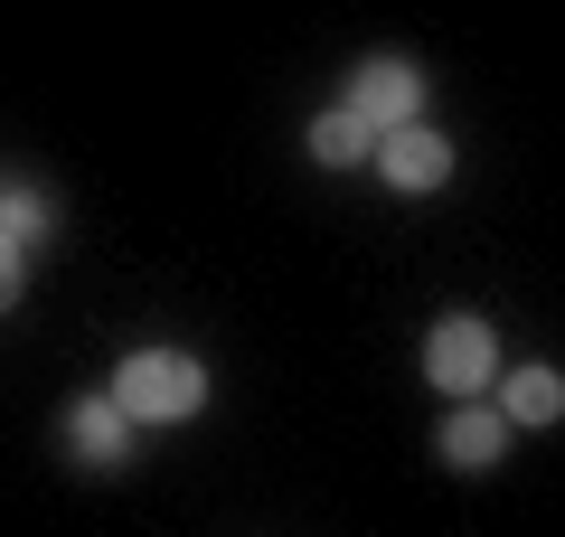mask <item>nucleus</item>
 Listing matches in <instances>:
<instances>
[{
  "mask_svg": "<svg viewBox=\"0 0 565 537\" xmlns=\"http://www.w3.org/2000/svg\"><path fill=\"white\" fill-rule=\"evenodd\" d=\"M114 406L132 424H180V415H199V406H207V368L189 349H132L114 368Z\"/></svg>",
  "mask_w": 565,
  "mask_h": 537,
  "instance_id": "1",
  "label": "nucleus"
},
{
  "mask_svg": "<svg viewBox=\"0 0 565 537\" xmlns=\"http://www.w3.org/2000/svg\"><path fill=\"white\" fill-rule=\"evenodd\" d=\"M424 378H434V397H490L500 387V339H490V320L444 312L424 330Z\"/></svg>",
  "mask_w": 565,
  "mask_h": 537,
  "instance_id": "2",
  "label": "nucleus"
},
{
  "mask_svg": "<svg viewBox=\"0 0 565 537\" xmlns=\"http://www.w3.org/2000/svg\"><path fill=\"white\" fill-rule=\"evenodd\" d=\"M367 170H377L386 189H405V199H434L452 179V141L415 114V123H396V133H377V160H367Z\"/></svg>",
  "mask_w": 565,
  "mask_h": 537,
  "instance_id": "3",
  "label": "nucleus"
},
{
  "mask_svg": "<svg viewBox=\"0 0 565 537\" xmlns=\"http://www.w3.org/2000/svg\"><path fill=\"white\" fill-rule=\"evenodd\" d=\"M340 104H359L377 133H396V123H415L424 114V66L415 57H367L359 76H349V95Z\"/></svg>",
  "mask_w": 565,
  "mask_h": 537,
  "instance_id": "4",
  "label": "nucleus"
},
{
  "mask_svg": "<svg viewBox=\"0 0 565 537\" xmlns=\"http://www.w3.org/2000/svg\"><path fill=\"white\" fill-rule=\"evenodd\" d=\"M66 453L95 462V472L132 462V415L114 406V387H104V397H76V406H66Z\"/></svg>",
  "mask_w": 565,
  "mask_h": 537,
  "instance_id": "5",
  "label": "nucleus"
},
{
  "mask_svg": "<svg viewBox=\"0 0 565 537\" xmlns=\"http://www.w3.org/2000/svg\"><path fill=\"white\" fill-rule=\"evenodd\" d=\"M509 434H519V424H509L500 415V406H452V415H444V462H452V472H490V462H500L509 453Z\"/></svg>",
  "mask_w": 565,
  "mask_h": 537,
  "instance_id": "6",
  "label": "nucleus"
},
{
  "mask_svg": "<svg viewBox=\"0 0 565 537\" xmlns=\"http://www.w3.org/2000/svg\"><path fill=\"white\" fill-rule=\"evenodd\" d=\"M311 160H321V170H359V160H377V123H367L359 104L311 114Z\"/></svg>",
  "mask_w": 565,
  "mask_h": 537,
  "instance_id": "7",
  "label": "nucleus"
},
{
  "mask_svg": "<svg viewBox=\"0 0 565 537\" xmlns=\"http://www.w3.org/2000/svg\"><path fill=\"white\" fill-rule=\"evenodd\" d=\"M500 415L519 424V434L556 424L565 415V378H556V368H509V378H500Z\"/></svg>",
  "mask_w": 565,
  "mask_h": 537,
  "instance_id": "8",
  "label": "nucleus"
},
{
  "mask_svg": "<svg viewBox=\"0 0 565 537\" xmlns=\"http://www.w3.org/2000/svg\"><path fill=\"white\" fill-rule=\"evenodd\" d=\"M0 227H10V236L39 255V245L57 236V199H39V189H0Z\"/></svg>",
  "mask_w": 565,
  "mask_h": 537,
  "instance_id": "9",
  "label": "nucleus"
},
{
  "mask_svg": "<svg viewBox=\"0 0 565 537\" xmlns=\"http://www.w3.org/2000/svg\"><path fill=\"white\" fill-rule=\"evenodd\" d=\"M20 293H29V245L0 227V312H20Z\"/></svg>",
  "mask_w": 565,
  "mask_h": 537,
  "instance_id": "10",
  "label": "nucleus"
}]
</instances>
